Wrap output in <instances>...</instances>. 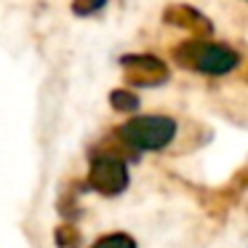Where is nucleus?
I'll use <instances>...</instances> for the list:
<instances>
[{
  "label": "nucleus",
  "mask_w": 248,
  "mask_h": 248,
  "mask_svg": "<svg viewBox=\"0 0 248 248\" xmlns=\"http://www.w3.org/2000/svg\"><path fill=\"white\" fill-rule=\"evenodd\" d=\"M179 136V120L171 115L150 112V115H134L123 125H118L112 134V139L118 141V147L136 157H141L144 152H163L176 141Z\"/></svg>",
  "instance_id": "nucleus-1"
},
{
  "label": "nucleus",
  "mask_w": 248,
  "mask_h": 248,
  "mask_svg": "<svg viewBox=\"0 0 248 248\" xmlns=\"http://www.w3.org/2000/svg\"><path fill=\"white\" fill-rule=\"evenodd\" d=\"M171 59L184 70H192L205 78L232 75L243 64V56L235 46L214 38H189L171 51Z\"/></svg>",
  "instance_id": "nucleus-2"
},
{
  "label": "nucleus",
  "mask_w": 248,
  "mask_h": 248,
  "mask_svg": "<svg viewBox=\"0 0 248 248\" xmlns=\"http://www.w3.org/2000/svg\"><path fill=\"white\" fill-rule=\"evenodd\" d=\"M115 141V139H112ZM83 187L88 192H96L102 198H120L131 187V171H128V155L118 147H96L88 157V173Z\"/></svg>",
  "instance_id": "nucleus-3"
},
{
  "label": "nucleus",
  "mask_w": 248,
  "mask_h": 248,
  "mask_svg": "<svg viewBox=\"0 0 248 248\" xmlns=\"http://www.w3.org/2000/svg\"><path fill=\"white\" fill-rule=\"evenodd\" d=\"M120 70H123V80L131 88H160L163 83H168L171 70L168 64L155 54H123L120 56Z\"/></svg>",
  "instance_id": "nucleus-4"
},
{
  "label": "nucleus",
  "mask_w": 248,
  "mask_h": 248,
  "mask_svg": "<svg viewBox=\"0 0 248 248\" xmlns=\"http://www.w3.org/2000/svg\"><path fill=\"white\" fill-rule=\"evenodd\" d=\"M163 22L168 27L184 30L189 38H211L214 35V24L205 16L203 11H198L189 3H171V6L163 11Z\"/></svg>",
  "instance_id": "nucleus-5"
},
{
  "label": "nucleus",
  "mask_w": 248,
  "mask_h": 248,
  "mask_svg": "<svg viewBox=\"0 0 248 248\" xmlns=\"http://www.w3.org/2000/svg\"><path fill=\"white\" fill-rule=\"evenodd\" d=\"M109 107L115 112H125V115H136L141 107V99H139V91L131 86H120V88H112L109 91Z\"/></svg>",
  "instance_id": "nucleus-6"
},
{
  "label": "nucleus",
  "mask_w": 248,
  "mask_h": 248,
  "mask_svg": "<svg viewBox=\"0 0 248 248\" xmlns=\"http://www.w3.org/2000/svg\"><path fill=\"white\" fill-rule=\"evenodd\" d=\"M88 248H139V243L131 232H107V235L96 237Z\"/></svg>",
  "instance_id": "nucleus-7"
},
{
  "label": "nucleus",
  "mask_w": 248,
  "mask_h": 248,
  "mask_svg": "<svg viewBox=\"0 0 248 248\" xmlns=\"http://www.w3.org/2000/svg\"><path fill=\"white\" fill-rule=\"evenodd\" d=\"M83 237H80V230L70 221H64L62 227L54 230V246L56 248H80Z\"/></svg>",
  "instance_id": "nucleus-8"
},
{
  "label": "nucleus",
  "mask_w": 248,
  "mask_h": 248,
  "mask_svg": "<svg viewBox=\"0 0 248 248\" xmlns=\"http://www.w3.org/2000/svg\"><path fill=\"white\" fill-rule=\"evenodd\" d=\"M104 8H107V0H72L70 3V11L78 19H91L96 14H102Z\"/></svg>",
  "instance_id": "nucleus-9"
},
{
  "label": "nucleus",
  "mask_w": 248,
  "mask_h": 248,
  "mask_svg": "<svg viewBox=\"0 0 248 248\" xmlns=\"http://www.w3.org/2000/svg\"><path fill=\"white\" fill-rule=\"evenodd\" d=\"M246 3H248V0H246Z\"/></svg>",
  "instance_id": "nucleus-10"
}]
</instances>
